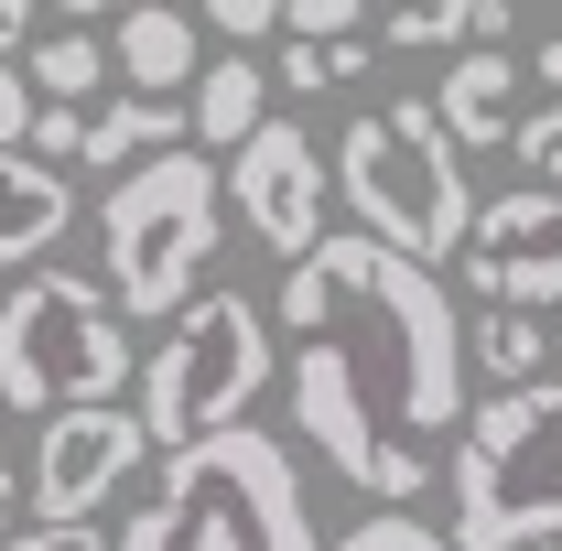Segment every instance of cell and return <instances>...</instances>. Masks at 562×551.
<instances>
[{
	"label": "cell",
	"instance_id": "7402d4cb",
	"mask_svg": "<svg viewBox=\"0 0 562 551\" xmlns=\"http://www.w3.org/2000/svg\"><path fill=\"white\" fill-rule=\"evenodd\" d=\"M357 11L368 0H281V33L292 44H357Z\"/></svg>",
	"mask_w": 562,
	"mask_h": 551
},
{
	"label": "cell",
	"instance_id": "6da1fadb",
	"mask_svg": "<svg viewBox=\"0 0 562 551\" xmlns=\"http://www.w3.org/2000/svg\"><path fill=\"white\" fill-rule=\"evenodd\" d=\"M281 336H303L292 357L325 368L357 412L390 421L401 443L465 421V368H476L465 357V314L443 303V281L422 260L379 249L368 227L325 238L303 271L281 281Z\"/></svg>",
	"mask_w": 562,
	"mask_h": 551
},
{
	"label": "cell",
	"instance_id": "4fadbf2b",
	"mask_svg": "<svg viewBox=\"0 0 562 551\" xmlns=\"http://www.w3.org/2000/svg\"><path fill=\"white\" fill-rule=\"evenodd\" d=\"M519 55H487V44H465L443 87H432V109H443V131L465 140V151H487V140H519Z\"/></svg>",
	"mask_w": 562,
	"mask_h": 551
},
{
	"label": "cell",
	"instance_id": "603a6c76",
	"mask_svg": "<svg viewBox=\"0 0 562 551\" xmlns=\"http://www.w3.org/2000/svg\"><path fill=\"white\" fill-rule=\"evenodd\" d=\"M33 98H44L33 76H22V66H0V151H33V120H44Z\"/></svg>",
	"mask_w": 562,
	"mask_h": 551
},
{
	"label": "cell",
	"instance_id": "4dcf8cb0",
	"mask_svg": "<svg viewBox=\"0 0 562 551\" xmlns=\"http://www.w3.org/2000/svg\"><path fill=\"white\" fill-rule=\"evenodd\" d=\"M55 11H66V22H98V11H109V0H55Z\"/></svg>",
	"mask_w": 562,
	"mask_h": 551
},
{
	"label": "cell",
	"instance_id": "484cf974",
	"mask_svg": "<svg viewBox=\"0 0 562 551\" xmlns=\"http://www.w3.org/2000/svg\"><path fill=\"white\" fill-rule=\"evenodd\" d=\"M206 22L227 44H260V33H281V0H206Z\"/></svg>",
	"mask_w": 562,
	"mask_h": 551
},
{
	"label": "cell",
	"instance_id": "30bf717a",
	"mask_svg": "<svg viewBox=\"0 0 562 551\" xmlns=\"http://www.w3.org/2000/svg\"><path fill=\"white\" fill-rule=\"evenodd\" d=\"M292 432H303V443H314V454H325L357 497H379V508H412L422 486H432V454H422V443H401L390 421H368L347 390H336L325 368H303V357H292Z\"/></svg>",
	"mask_w": 562,
	"mask_h": 551
},
{
	"label": "cell",
	"instance_id": "8fae6325",
	"mask_svg": "<svg viewBox=\"0 0 562 551\" xmlns=\"http://www.w3.org/2000/svg\"><path fill=\"white\" fill-rule=\"evenodd\" d=\"M151 454V432H140L131 401H87V412H55L33 432V508L44 519H87V508H109L131 465Z\"/></svg>",
	"mask_w": 562,
	"mask_h": 551
},
{
	"label": "cell",
	"instance_id": "5b68a950",
	"mask_svg": "<svg viewBox=\"0 0 562 551\" xmlns=\"http://www.w3.org/2000/svg\"><path fill=\"white\" fill-rule=\"evenodd\" d=\"M140 379V346L120 336V303L87 271L44 260L33 281L0 292V401L11 412H87V401H120Z\"/></svg>",
	"mask_w": 562,
	"mask_h": 551
},
{
	"label": "cell",
	"instance_id": "d6986e66",
	"mask_svg": "<svg viewBox=\"0 0 562 551\" xmlns=\"http://www.w3.org/2000/svg\"><path fill=\"white\" fill-rule=\"evenodd\" d=\"M336 551H454V530H432L412 508H368L357 530H336Z\"/></svg>",
	"mask_w": 562,
	"mask_h": 551
},
{
	"label": "cell",
	"instance_id": "e0dca14e",
	"mask_svg": "<svg viewBox=\"0 0 562 551\" xmlns=\"http://www.w3.org/2000/svg\"><path fill=\"white\" fill-rule=\"evenodd\" d=\"M465 357H476V379H487V390H530V379L552 368V325H541V314H519V303H487V314L465 325Z\"/></svg>",
	"mask_w": 562,
	"mask_h": 551
},
{
	"label": "cell",
	"instance_id": "9c48e42d",
	"mask_svg": "<svg viewBox=\"0 0 562 551\" xmlns=\"http://www.w3.org/2000/svg\"><path fill=\"white\" fill-rule=\"evenodd\" d=\"M465 292L476 303H519V314H562V195L552 184H519V195L476 206Z\"/></svg>",
	"mask_w": 562,
	"mask_h": 551
},
{
	"label": "cell",
	"instance_id": "83f0119b",
	"mask_svg": "<svg viewBox=\"0 0 562 551\" xmlns=\"http://www.w3.org/2000/svg\"><path fill=\"white\" fill-rule=\"evenodd\" d=\"M508 22H519L508 0H476V11H465V44H487V55H508Z\"/></svg>",
	"mask_w": 562,
	"mask_h": 551
},
{
	"label": "cell",
	"instance_id": "d4e9b609",
	"mask_svg": "<svg viewBox=\"0 0 562 551\" xmlns=\"http://www.w3.org/2000/svg\"><path fill=\"white\" fill-rule=\"evenodd\" d=\"M11 551H120L98 519H33V530H11Z\"/></svg>",
	"mask_w": 562,
	"mask_h": 551
},
{
	"label": "cell",
	"instance_id": "836d02e7",
	"mask_svg": "<svg viewBox=\"0 0 562 551\" xmlns=\"http://www.w3.org/2000/svg\"><path fill=\"white\" fill-rule=\"evenodd\" d=\"M0 412H11V401H0Z\"/></svg>",
	"mask_w": 562,
	"mask_h": 551
},
{
	"label": "cell",
	"instance_id": "ba28073f",
	"mask_svg": "<svg viewBox=\"0 0 562 551\" xmlns=\"http://www.w3.org/2000/svg\"><path fill=\"white\" fill-rule=\"evenodd\" d=\"M325 184H336V151H314L303 120H271L260 140L227 151V206L249 216V238L281 249L292 271L325 249Z\"/></svg>",
	"mask_w": 562,
	"mask_h": 551
},
{
	"label": "cell",
	"instance_id": "2e32d148",
	"mask_svg": "<svg viewBox=\"0 0 562 551\" xmlns=\"http://www.w3.org/2000/svg\"><path fill=\"white\" fill-rule=\"evenodd\" d=\"M271 131V66H249V55H216L195 76V151H238V140Z\"/></svg>",
	"mask_w": 562,
	"mask_h": 551
},
{
	"label": "cell",
	"instance_id": "277c9868",
	"mask_svg": "<svg viewBox=\"0 0 562 551\" xmlns=\"http://www.w3.org/2000/svg\"><path fill=\"white\" fill-rule=\"evenodd\" d=\"M454 551H541L562 541V379L487 390L454 454Z\"/></svg>",
	"mask_w": 562,
	"mask_h": 551
},
{
	"label": "cell",
	"instance_id": "44dd1931",
	"mask_svg": "<svg viewBox=\"0 0 562 551\" xmlns=\"http://www.w3.org/2000/svg\"><path fill=\"white\" fill-rule=\"evenodd\" d=\"M508 162H530V184H552V195H562V98L519 120V140H508Z\"/></svg>",
	"mask_w": 562,
	"mask_h": 551
},
{
	"label": "cell",
	"instance_id": "cb8c5ba5",
	"mask_svg": "<svg viewBox=\"0 0 562 551\" xmlns=\"http://www.w3.org/2000/svg\"><path fill=\"white\" fill-rule=\"evenodd\" d=\"M33 162H55V173L87 162V109H44V120H33Z\"/></svg>",
	"mask_w": 562,
	"mask_h": 551
},
{
	"label": "cell",
	"instance_id": "7a4b0ae2",
	"mask_svg": "<svg viewBox=\"0 0 562 551\" xmlns=\"http://www.w3.org/2000/svg\"><path fill=\"white\" fill-rule=\"evenodd\" d=\"M120 551H336L314 541V497L292 476V443L238 421L216 443L162 454V476L120 519Z\"/></svg>",
	"mask_w": 562,
	"mask_h": 551
},
{
	"label": "cell",
	"instance_id": "7c38bea8",
	"mask_svg": "<svg viewBox=\"0 0 562 551\" xmlns=\"http://www.w3.org/2000/svg\"><path fill=\"white\" fill-rule=\"evenodd\" d=\"M76 227V184L55 162H33V151H0V271H44V249H66Z\"/></svg>",
	"mask_w": 562,
	"mask_h": 551
},
{
	"label": "cell",
	"instance_id": "d6a6232c",
	"mask_svg": "<svg viewBox=\"0 0 562 551\" xmlns=\"http://www.w3.org/2000/svg\"><path fill=\"white\" fill-rule=\"evenodd\" d=\"M541 551H562V541H541Z\"/></svg>",
	"mask_w": 562,
	"mask_h": 551
},
{
	"label": "cell",
	"instance_id": "ffe728a7",
	"mask_svg": "<svg viewBox=\"0 0 562 551\" xmlns=\"http://www.w3.org/2000/svg\"><path fill=\"white\" fill-rule=\"evenodd\" d=\"M476 0H390V44H465Z\"/></svg>",
	"mask_w": 562,
	"mask_h": 551
},
{
	"label": "cell",
	"instance_id": "8992f818",
	"mask_svg": "<svg viewBox=\"0 0 562 551\" xmlns=\"http://www.w3.org/2000/svg\"><path fill=\"white\" fill-rule=\"evenodd\" d=\"M98 249H109V292L140 325H173L206 303V260H216V162L206 151H162L109 184L98 206Z\"/></svg>",
	"mask_w": 562,
	"mask_h": 551
},
{
	"label": "cell",
	"instance_id": "f546056e",
	"mask_svg": "<svg viewBox=\"0 0 562 551\" xmlns=\"http://www.w3.org/2000/svg\"><path fill=\"white\" fill-rule=\"evenodd\" d=\"M11 497H22V476H11V465H0V551H11Z\"/></svg>",
	"mask_w": 562,
	"mask_h": 551
},
{
	"label": "cell",
	"instance_id": "4316f807",
	"mask_svg": "<svg viewBox=\"0 0 562 551\" xmlns=\"http://www.w3.org/2000/svg\"><path fill=\"white\" fill-rule=\"evenodd\" d=\"M281 87H292V98H314V87H336V76H325V44H292V55H281Z\"/></svg>",
	"mask_w": 562,
	"mask_h": 551
},
{
	"label": "cell",
	"instance_id": "1f68e13d",
	"mask_svg": "<svg viewBox=\"0 0 562 551\" xmlns=\"http://www.w3.org/2000/svg\"><path fill=\"white\" fill-rule=\"evenodd\" d=\"M552 336H562V314H552Z\"/></svg>",
	"mask_w": 562,
	"mask_h": 551
},
{
	"label": "cell",
	"instance_id": "9a60e30c",
	"mask_svg": "<svg viewBox=\"0 0 562 551\" xmlns=\"http://www.w3.org/2000/svg\"><path fill=\"white\" fill-rule=\"evenodd\" d=\"M184 131H195V109H184V98H140V87H120V98L87 120V162H109V173L131 162V173H140V162L184 151Z\"/></svg>",
	"mask_w": 562,
	"mask_h": 551
},
{
	"label": "cell",
	"instance_id": "5bb4252c",
	"mask_svg": "<svg viewBox=\"0 0 562 551\" xmlns=\"http://www.w3.org/2000/svg\"><path fill=\"white\" fill-rule=\"evenodd\" d=\"M109 66L131 76L140 98H184V87H195V22H184L173 0H140V11H120Z\"/></svg>",
	"mask_w": 562,
	"mask_h": 551
},
{
	"label": "cell",
	"instance_id": "3957f363",
	"mask_svg": "<svg viewBox=\"0 0 562 551\" xmlns=\"http://www.w3.org/2000/svg\"><path fill=\"white\" fill-rule=\"evenodd\" d=\"M336 195L357 206V227L401 260H465L476 238V195H465V151L443 131L432 98H390V109H357L336 140Z\"/></svg>",
	"mask_w": 562,
	"mask_h": 551
},
{
	"label": "cell",
	"instance_id": "f1b7e54d",
	"mask_svg": "<svg viewBox=\"0 0 562 551\" xmlns=\"http://www.w3.org/2000/svg\"><path fill=\"white\" fill-rule=\"evenodd\" d=\"M22 44H33V0H0V66H11Z\"/></svg>",
	"mask_w": 562,
	"mask_h": 551
},
{
	"label": "cell",
	"instance_id": "52a82bcc",
	"mask_svg": "<svg viewBox=\"0 0 562 551\" xmlns=\"http://www.w3.org/2000/svg\"><path fill=\"white\" fill-rule=\"evenodd\" d=\"M260 390H271V314H260L249 292H206L195 314H173V336L140 357L131 412H140V432H151L162 454H184V443L238 432V412H249Z\"/></svg>",
	"mask_w": 562,
	"mask_h": 551
},
{
	"label": "cell",
	"instance_id": "ac0fdd59",
	"mask_svg": "<svg viewBox=\"0 0 562 551\" xmlns=\"http://www.w3.org/2000/svg\"><path fill=\"white\" fill-rule=\"evenodd\" d=\"M109 44H98V33H44V44H33V87H44V109H76V98H98V87H109Z\"/></svg>",
	"mask_w": 562,
	"mask_h": 551
}]
</instances>
